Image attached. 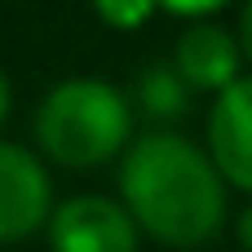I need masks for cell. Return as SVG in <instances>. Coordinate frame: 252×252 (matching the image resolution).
Segmentation results:
<instances>
[{
    "instance_id": "6da1fadb",
    "label": "cell",
    "mask_w": 252,
    "mask_h": 252,
    "mask_svg": "<svg viewBox=\"0 0 252 252\" xmlns=\"http://www.w3.org/2000/svg\"><path fill=\"white\" fill-rule=\"evenodd\" d=\"M124 213L168 248L213 239L226 217V190L213 159L177 133H146L128 146L120 168Z\"/></svg>"
},
{
    "instance_id": "9c48e42d",
    "label": "cell",
    "mask_w": 252,
    "mask_h": 252,
    "mask_svg": "<svg viewBox=\"0 0 252 252\" xmlns=\"http://www.w3.org/2000/svg\"><path fill=\"white\" fill-rule=\"evenodd\" d=\"M168 13H186V18H204V13H213V9H221L226 0H159Z\"/></svg>"
},
{
    "instance_id": "7a4b0ae2",
    "label": "cell",
    "mask_w": 252,
    "mask_h": 252,
    "mask_svg": "<svg viewBox=\"0 0 252 252\" xmlns=\"http://www.w3.org/2000/svg\"><path fill=\"white\" fill-rule=\"evenodd\" d=\"M128 102L102 80H66L35 111V142L66 168L106 164L128 142Z\"/></svg>"
},
{
    "instance_id": "30bf717a",
    "label": "cell",
    "mask_w": 252,
    "mask_h": 252,
    "mask_svg": "<svg viewBox=\"0 0 252 252\" xmlns=\"http://www.w3.org/2000/svg\"><path fill=\"white\" fill-rule=\"evenodd\" d=\"M239 53L252 62V0L244 4V13H239Z\"/></svg>"
},
{
    "instance_id": "5b68a950",
    "label": "cell",
    "mask_w": 252,
    "mask_h": 252,
    "mask_svg": "<svg viewBox=\"0 0 252 252\" xmlns=\"http://www.w3.org/2000/svg\"><path fill=\"white\" fill-rule=\"evenodd\" d=\"M208 151L213 168L226 182L252 190V75H239L230 89L217 93L208 111Z\"/></svg>"
},
{
    "instance_id": "52a82bcc",
    "label": "cell",
    "mask_w": 252,
    "mask_h": 252,
    "mask_svg": "<svg viewBox=\"0 0 252 252\" xmlns=\"http://www.w3.org/2000/svg\"><path fill=\"white\" fill-rule=\"evenodd\" d=\"M137 97L151 115H177L186 106V84L177 80L173 66H151L142 80H137Z\"/></svg>"
},
{
    "instance_id": "3957f363",
    "label": "cell",
    "mask_w": 252,
    "mask_h": 252,
    "mask_svg": "<svg viewBox=\"0 0 252 252\" xmlns=\"http://www.w3.org/2000/svg\"><path fill=\"white\" fill-rule=\"evenodd\" d=\"M53 252H137L133 217L102 195H75L49 213Z\"/></svg>"
},
{
    "instance_id": "277c9868",
    "label": "cell",
    "mask_w": 252,
    "mask_h": 252,
    "mask_svg": "<svg viewBox=\"0 0 252 252\" xmlns=\"http://www.w3.org/2000/svg\"><path fill=\"white\" fill-rule=\"evenodd\" d=\"M49 177L40 159L13 142H0V244L27 239L49 217Z\"/></svg>"
},
{
    "instance_id": "7c38bea8",
    "label": "cell",
    "mask_w": 252,
    "mask_h": 252,
    "mask_svg": "<svg viewBox=\"0 0 252 252\" xmlns=\"http://www.w3.org/2000/svg\"><path fill=\"white\" fill-rule=\"evenodd\" d=\"M9 115V84H4V75H0V120Z\"/></svg>"
},
{
    "instance_id": "8992f818",
    "label": "cell",
    "mask_w": 252,
    "mask_h": 252,
    "mask_svg": "<svg viewBox=\"0 0 252 252\" xmlns=\"http://www.w3.org/2000/svg\"><path fill=\"white\" fill-rule=\"evenodd\" d=\"M239 44L230 40V31H221V27H213V22H199V27H190L182 40H177V49H173V71H177V80L182 84H190V89H230L235 80H239Z\"/></svg>"
},
{
    "instance_id": "ba28073f",
    "label": "cell",
    "mask_w": 252,
    "mask_h": 252,
    "mask_svg": "<svg viewBox=\"0 0 252 252\" xmlns=\"http://www.w3.org/2000/svg\"><path fill=\"white\" fill-rule=\"evenodd\" d=\"M155 4H159V0H93L97 18H102V22H111V27H120V31L142 27V22L155 13Z\"/></svg>"
},
{
    "instance_id": "8fae6325",
    "label": "cell",
    "mask_w": 252,
    "mask_h": 252,
    "mask_svg": "<svg viewBox=\"0 0 252 252\" xmlns=\"http://www.w3.org/2000/svg\"><path fill=\"white\" fill-rule=\"evenodd\" d=\"M239 244L252 252V204L244 208V217H239Z\"/></svg>"
}]
</instances>
